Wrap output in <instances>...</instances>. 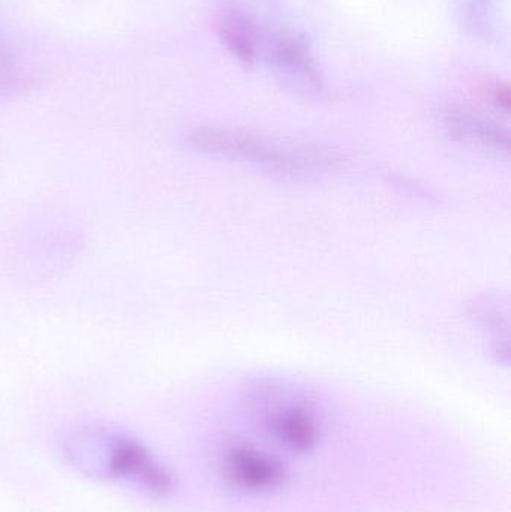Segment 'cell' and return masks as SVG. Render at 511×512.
<instances>
[{"label":"cell","mask_w":511,"mask_h":512,"mask_svg":"<svg viewBox=\"0 0 511 512\" xmlns=\"http://www.w3.org/2000/svg\"><path fill=\"white\" fill-rule=\"evenodd\" d=\"M444 125L447 131L456 140L464 144L494 153L500 158H509L510 137L497 123L486 117L479 116L473 111L453 108L444 116Z\"/></svg>","instance_id":"5b68a950"},{"label":"cell","mask_w":511,"mask_h":512,"mask_svg":"<svg viewBox=\"0 0 511 512\" xmlns=\"http://www.w3.org/2000/svg\"><path fill=\"white\" fill-rule=\"evenodd\" d=\"M486 98L494 107L507 113L510 108V92L506 84L494 83L486 87Z\"/></svg>","instance_id":"52a82bcc"},{"label":"cell","mask_w":511,"mask_h":512,"mask_svg":"<svg viewBox=\"0 0 511 512\" xmlns=\"http://www.w3.org/2000/svg\"><path fill=\"white\" fill-rule=\"evenodd\" d=\"M99 441V477L132 484L152 498H167L176 490V477L143 442L119 433H105Z\"/></svg>","instance_id":"3957f363"},{"label":"cell","mask_w":511,"mask_h":512,"mask_svg":"<svg viewBox=\"0 0 511 512\" xmlns=\"http://www.w3.org/2000/svg\"><path fill=\"white\" fill-rule=\"evenodd\" d=\"M17 59L6 36L0 30V90L14 86L18 80Z\"/></svg>","instance_id":"8992f818"},{"label":"cell","mask_w":511,"mask_h":512,"mask_svg":"<svg viewBox=\"0 0 511 512\" xmlns=\"http://www.w3.org/2000/svg\"><path fill=\"white\" fill-rule=\"evenodd\" d=\"M219 477L231 489L243 493H270L290 481L288 466L275 454L251 442H228L218 456Z\"/></svg>","instance_id":"277c9868"},{"label":"cell","mask_w":511,"mask_h":512,"mask_svg":"<svg viewBox=\"0 0 511 512\" xmlns=\"http://www.w3.org/2000/svg\"><path fill=\"white\" fill-rule=\"evenodd\" d=\"M246 408L258 429L290 453H312L323 439V418L315 403L284 385L261 384L249 394Z\"/></svg>","instance_id":"7a4b0ae2"},{"label":"cell","mask_w":511,"mask_h":512,"mask_svg":"<svg viewBox=\"0 0 511 512\" xmlns=\"http://www.w3.org/2000/svg\"><path fill=\"white\" fill-rule=\"evenodd\" d=\"M191 144L209 155L246 162L291 179H309L339 167V159L335 156L287 146L251 132L200 129L191 135Z\"/></svg>","instance_id":"6da1fadb"}]
</instances>
